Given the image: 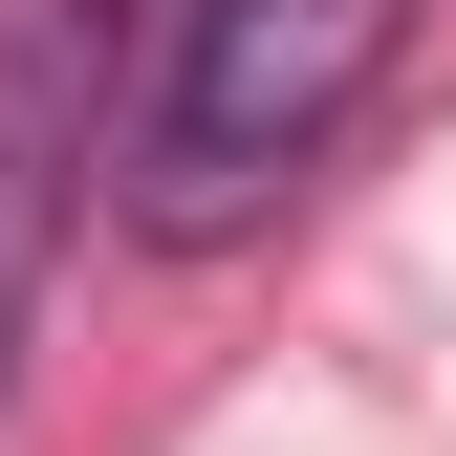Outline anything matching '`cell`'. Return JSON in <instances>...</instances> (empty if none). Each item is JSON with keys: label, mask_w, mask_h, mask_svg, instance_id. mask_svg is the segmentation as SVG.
Returning <instances> with one entry per match:
<instances>
[{"label": "cell", "mask_w": 456, "mask_h": 456, "mask_svg": "<svg viewBox=\"0 0 456 456\" xmlns=\"http://www.w3.org/2000/svg\"><path fill=\"white\" fill-rule=\"evenodd\" d=\"M391 44H413V0H175V44H152V109H131V240H261L282 196L326 175V131L391 87Z\"/></svg>", "instance_id": "6da1fadb"}, {"label": "cell", "mask_w": 456, "mask_h": 456, "mask_svg": "<svg viewBox=\"0 0 456 456\" xmlns=\"http://www.w3.org/2000/svg\"><path fill=\"white\" fill-rule=\"evenodd\" d=\"M87 44H109V0H44L0 44V391H22L44 261H66V196H87Z\"/></svg>", "instance_id": "7a4b0ae2"}]
</instances>
